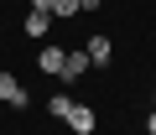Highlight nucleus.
<instances>
[{"instance_id":"obj_1","label":"nucleus","mask_w":156,"mask_h":135,"mask_svg":"<svg viewBox=\"0 0 156 135\" xmlns=\"http://www.w3.org/2000/svg\"><path fill=\"white\" fill-rule=\"evenodd\" d=\"M0 104L26 109V88H21V78H16V73H5V68H0Z\"/></svg>"},{"instance_id":"obj_2","label":"nucleus","mask_w":156,"mask_h":135,"mask_svg":"<svg viewBox=\"0 0 156 135\" xmlns=\"http://www.w3.org/2000/svg\"><path fill=\"white\" fill-rule=\"evenodd\" d=\"M62 62H68V52H62V47H52V42L37 52V68H42V73H52V78H62Z\"/></svg>"},{"instance_id":"obj_3","label":"nucleus","mask_w":156,"mask_h":135,"mask_svg":"<svg viewBox=\"0 0 156 135\" xmlns=\"http://www.w3.org/2000/svg\"><path fill=\"white\" fill-rule=\"evenodd\" d=\"M52 21H57V16H52V11H26V21H21V31H26V36H37V42H42V36H47V31H52Z\"/></svg>"},{"instance_id":"obj_4","label":"nucleus","mask_w":156,"mask_h":135,"mask_svg":"<svg viewBox=\"0 0 156 135\" xmlns=\"http://www.w3.org/2000/svg\"><path fill=\"white\" fill-rule=\"evenodd\" d=\"M89 68H94V62H89V52H83V47H73V52H68V62H62V83H73V78H83Z\"/></svg>"},{"instance_id":"obj_5","label":"nucleus","mask_w":156,"mask_h":135,"mask_svg":"<svg viewBox=\"0 0 156 135\" xmlns=\"http://www.w3.org/2000/svg\"><path fill=\"white\" fill-rule=\"evenodd\" d=\"M68 125H73V135H94V125H99V119H94V109H89V104H73V109H68Z\"/></svg>"},{"instance_id":"obj_6","label":"nucleus","mask_w":156,"mask_h":135,"mask_svg":"<svg viewBox=\"0 0 156 135\" xmlns=\"http://www.w3.org/2000/svg\"><path fill=\"white\" fill-rule=\"evenodd\" d=\"M83 52H89V62H109V57H115V42H109V36H89Z\"/></svg>"},{"instance_id":"obj_7","label":"nucleus","mask_w":156,"mask_h":135,"mask_svg":"<svg viewBox=\"0 0 156 135\" xmlns=\"http://www.w3.org/2000/svg\"><path fill=\"white\" fill-rule=\"evenodd\" d=\"M52 16H57V21H73V16H83V0H52Z\"/></svg>"},{"instance_id":"obj_8","label":"nucleus","mask_w":156,"mask_h":135,"mask_svg":"<svg viewBox=\"0 0 156 135\" xmlns=\"http://www.w3.org/2000/svg\"><path fill=\"white\" fill-rule=\"evenodd\" d=\"M42 109H47V114H57V119H68V109H73V99H68V94H52V99H47Z\"/></svg>"},{"instance_id":"obj_9","label":"nucleus","mask_w":156,"mask_h":135,"mask_svg":"<svg viewBox=\"0 0 156 135\" xmlns=\"http://www.w3.org/2000/svg\"><path fill=\"white\" fill-rule=\"evenodd\" d=\"M146 135H156V109H151V114H146Z\"/></svg>"},{"instance_id":"obj_10","label":"nucleus","mask_w":156,"mask_h":135,"mask_svg":"<svg viewBox=\"0 0 156 135\" xmlns=\"http://www.w3.org/2000/svg\"><path fill=\"white\" fill-rule=\"evenodd\" d=\"M31 11H52V0H31Z\"/></svg>"},{"instance_id":"obj_11","label":"nucleus","mask_w":156,"mask_h":135,"mask_svg":"<svg viewBox=\"0 0 156 135\" xmlns=\"http://www.w3.org/2000/svg\"><path fill=\"white\" fill-rule=\"evenodd\" d=\"M99 5H104V0H83V11H99Z\"/></svg>"}]
</instances>
